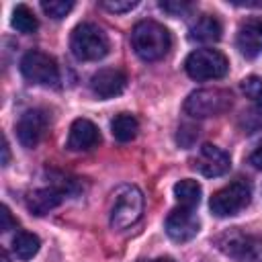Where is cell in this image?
I'll use <instances>...</instances> for the list:
<instances>
[{
	"label": "cell",
	"mask_w": 262,
	"mask_h": 262,
	"mask_svg": "<svg viewBox=\"0 0 262 262\" xmlns=\"http://www.w3.org/2000/svg\"><path fill=\"white\" fill-rule=\"evenodd\" d=\"M131 47L143 61H158L170 51L172 37L164 25L156 20H139L131 31Z\"/></svg>",
	"instance_id": "1"
},
{
	"label": "cell",
	"mask_w": 262,
	"mask_h": 262,
	"mask_svg": "<svg viewBox=\"0 0 262 262\" xmlns=\"http://www.w3.org/2000/svg\"><path fill=\"white\" fill-rule=\"evenodd\" d=\"M143 213V194L135 184H121L111 196L108 223L113 229L121 231L135 225Z\"/></svg>",
	"instance_id": "2"
},
{
	"label": "cell",
	"mask_w": 262,
	"mask_h": 262,
	"mask_svg": "<svg viewBox=\"0 0 262 262\" xmlns=\"http://www.w3.org/2000/svg\"><path fill=\"white\" fill-rule=\"evenodd\" d=\"M70 49L82 61H98V59H102L108 53L111 41H108V35L98 25H94V23H80L72 31Z\"/></svg>",
	"instance_id": "3"
},
{
	"label": "cell",
	"mask_w": 262,
	"mask_h": 262,
	"mask_svg": "<svg viewBox=\"0 0 262 262\" xmlns=\"http://www.w3.org/2000/svg\"><path fill=\"white\" fill-rule=\"evenodd\" d=\"M184 70L192 80L205 82V80H219L227 74L229 70V61L227 57L219 51V49H211V47H203V49H194L186 61H184Z\"/></svg>",
	"instance_id": "4"
},
{
	"label": "cell",
	"mask_w": 262,
	"mask_h": 262,
	"mask_svg": "<svg viewBox=\"0 0 262 262\" xmlns=\"http://www.w3.org/2000/svg\"><path fill=\"white\" fill-rule=\"evenodd\" d=\"M250 201H252V184L239 178L225 184L217 192H213L209 207L215 217H231V215H237L242 209H246Z\"/></svg>",
	"instance_id": "5"
},
{
	"label": "cell",
	"mask_w": 262,
	"mask_h": 262,
	"mask_svg": "<svg viewBox=\"0 0 262 262\" xmlns=\"http://www.w3.org/2000/svg\"><path fill=\"white\" fill-rule=\"evenodd\" d=\"M231 106V94L223 88H201L186 96L184 113L194 119L217 117Z\"/></svg>",
	"instance_id": "6"
},
{
	"label": "cell",
	"mask_w": 262,
	"mask_h": 262,
	"mask_svg": "<svg viewBox=\"0 0 262 262\" xmlns=\"http://www.w3.org/2000/svg\"><path fill=\"white\" fill-rule=\"evenodd\" d=\"M219 248L233 262H262V237L231 229L219 237Z\"/></svg>",
	"instance_id": "7"
},
{
	"label": "cell",
	"mask_w": 262,
	"mask_h": 262,
	"mask_svg": "<svg viewBox=\"0 0 262 262\" xmlns=\"http://www.w3.org/2000/svg\"><path fill=\"white\" fill-rule=\"evenodd\" d=\"M20 74L27 82L37 86H57L59 82V68L55 59L43 51H27L20 59Z\"/></svg>",
	"instance_id": "8"
},
{
	"label": "cell",
	"mask_w": 262,
	"mask_h": 262,
	"mask_svg": "<svg viewBox=\"0 0 262 262\" xmlns=\"http://www.w3.org/2000/svg\"><path fill=\"white\" fill-rule=\"evenodd\" d=\"M74 192V180H61V182H51L49 186L37 188L27 194V209L33 215H45L57 205L66 201Z\"/></svg>",
	"instance_id": "9"
},
{
	"label": "cell",
	"mask_w": 262,
	"mask_h": 262,
	"mask_svg": "<svg viewBox=\"0 0 262 262\" xmlns=\"http://www.w3.org/2000/svg\"><path fill=\"white\" fill-rule=\"evenodd\" d=\"M164 227H166V233H168L170 239H174L178 244H184V242H190L199 233L201 221L194 215V209L176 207L168 213Z\"/></svg>",
	"instance_id": "10"
},
{
	"label": "cell",
	"mask_w": 262,
	"mask_h": 262,
	"mask_svg": "<svg viewBox=\"0 0 262 262\" xmlns=\"http://www.w3.org/2000/svg\"><path fill=\"white\" fill-rule=\"evenodd\" d=\"M190 166L196 172H201L203 176L215 178V176H223L225 172H229L231 160H229V154L223 151L221 147H217L213 143H205V145L199 147V151L192 158Z\"/></svg>",
	"instance_id": "11"
},
{
	"label": "cell",
	"mask_w": 262,
	"mask_h": 262,
	"mask_svg": "<svg viewBox=\"0 0 262 262\" xmlns=\"http://www.w3.org/2000/svg\"><path fill=\"white\" fill-rule=\"evenodd\" d=\"M49 125V117L43 108H29L16 121V137L25 147H37Z\"/></svg>",
	"instance_id": "12"
},
{
	"label": "cell",
	"mask_w": 262,
	"mask_h": 262,
	"mask_svg": "<svg viewBox=\"0 0 262 262\" xmlns=\"http://www.w3.org/2000/svg\"><path fill=\"white\" fill-rule=\"evenodd\" d=\"M127 86V76L119 68H102L92 74L90 78V90L98 98H115L119 96Z\"/></svg>",
	"instance_id": "13"
},
{
	"label": "cell",
	"mask_w": 262,
	"mask_h": 262,
	"mask_svg": "<svg viewBox=\"0 0 262 262\" xmlns=\"http://www.w3.org/2000/svg\"><path fill=\"white\" fill-rule=\"evenodd\" d=\"M237 49L246 57H258L262 53V16H250L246 18L235 37Z\"/></svg>",
	"instance_id": "14"
},
{
	"label": "cell",
	"mask_w": 262,
	"mask_h": 262,
	"mask_svg": "<svg viewBox=\"0 0 262 262\" xmlns=\"http://www.w3.org/2000/svg\"><path fill=\"white\" fill-rule=\"evenodd\" d=\"M100 143L98 127L88 119H76L70 127L66 147L70 151H88Z\"/></svg>",
	"instance_id": "15"
},
{
	"label": "cell",
	"mask_w": 262,
	"mask_h": 262,
	"mask_svg": "<svg viewBox=\"0 0 262 262\" xmlns=\"http://www.w3.org/2000/svg\"><path fill=\"white\" fill-rule=\"evenodd\" d=\"M223 27L213 14H201L188 29V37L199 43H215L221 39Z\"/></svg>",
	"instance_id": "16"
},
{
	"label": "cell",
	"mask_w": 262,
	"mask_h": 262,
	"mask_svg": "<svg viewBox=\"0 0 262 262\" xmlns=\"http://www.w3.org/2000/svg\"><path fill=\"white\" fill-rule=\"evenodd\" d=\"M201 184L196 180H190V178H184V180H178L174 184V196L178 201L180 207H186V209H194L199 203H201Z\"/></svg>",
	"instance_id": "17"
},
{
	"label": "cell",
	"mask_w": 262,
	"mask_h": 262,
	"mask_svg": "<svg viewBox=\"0 0 262 262\" xmlns=\"http://www.w3.org/2000/svg\"><path fill=\"white\" fill-rule=\"evenodd\" d=\"M111 131H113V137L121 143H127L131 139H135L137 131H139V123L133 115L129 113H121L117 115L113 121H111Z\"/></svg>",
	"instance_id": "18"
},
{
	"label": "cell",
	"mask_w": 262,
	"mask_h": 262,
	"mask_svg": "<svg viewBox=\"0 0 262 262\" xmlns=\"http://www.w3.org/2000/svg\"><path fill=\"white\" fill-rule=\"evenodd\" d=\"M41 248V239L31 231H16L12 237V252L18 260H31Z\"/></svg>",
	"instance_id": "19"
},
{
	"label": "cell",
	"mask_w": 262,
	"mask_h": 262,
	"mask_svg": "<svg viewBox=\"0 0 262 262\" xmlns=\"http://www.w3.org/2000/svg\"><path fill=\"white\" fill-rule=\"evenodd\" d=\"M10 25L18 31V33H35L39 29V20L35 16V12L27 6V4H16L14 10H12V18H10Z\"/></svg>",
	"instance_id": "20"
},
{
	"label": "cell",
	"mask_w": 262,
	"mask_h": 262,
	"mask_svg": "<svg viewBox=\"0 0 262 262\" xmlns=\"http://www.w3.org/2000/svg\"><path fill=\"white\" fill-rule=\"evenodd\" d=\"M72 8H74V2L72 0H43L41 2V10L47 16L55 18V20L63 18Z\"/></svg>",
	"instance_id": "21"
},
{
	"label": "cell",
	"mask_w": 262,
	"mask_h": 262,
	"mask_svg": "<svg viewBox=\"0 0 262 262\" xmlns=\"http://www.w3.org/2000/svg\"><path fill=\"white\" fill-rule=\"evenodd\" d=\"M242 90L248 98L256 102V106L262 111V78L258 76H248L242 80Z\"/></svg>",
	"instance_id": "22"
},
{
	"label": "cell",
	"mask_w": 262,
	"mask_h": 262,
	"mask_svg": "<svg viewBox=\"0 0 262 262\" xmlns=\"http://www.w3.org/2000/svg\"><path fill=\"white\" fill-rule=\"evenodd\" d=\"M160 8L164 12H168L170 16H184V14H188L192 10V4L186 2V0H162Z\"/></svg>",
	"instance_id": "23"
},
{
	"label": "cell",
	"mask_w": 262,
	"mask_h": 262,
	"mask_svg": "<svg viewBox=\"0 0 262 262\" xmlns=\"http://www.w3.org/2000/svg\"><path fill=\"white\" fill-rule=\"evenodd\" d=\"M137 4V0H100V6L108 12H129Z\"/></svg>",
	"instance_id": "24"
},
{
	"label": "cell",
	"mask_w": 262,
	"mask_h": 262,
	"mask_svg": "<svg viewBox=\"0 0 262 262\" xmlns=\"http://www.w3.org/2000/svg\"><path fill=\"white\" fill-rule=\"evenodd\" d=\"M196 137H199V129L192 127V125H182L178 129V143L184 145V147H188Z\"/></svg>",
	"instance_id": "25"
},
{
	"label": "cell",
	"mask_w": 262,
	"mask_h": 262,
	"mask_svg": "<svg viewBox=\"0 0 262 262\" xmlns=\"http://www.w3.org/2000/svg\"><path fill=\"white\" fill-rule=\"evenodd\" d=\"M0 211H2V213H0V229L6 233V231H10V229H14V227L18 225V221L12 217V213H10V209H8L6 205H2Z\"/></svg>",
	"instance_id": "26"
},
{
	"label": "cell",
	"mask_w": 262,
	"mask_h": 262,
	"mask_svg": "<svg viewBox=\"0 0 262 262\" xmlns=\"http://www.w3.org/2000/svg\"><path fill=\"white\" fill-rule=\"evenodd\" d=\"M250 164H252L254 168L262 170V145H260V147H256V149L252 151V156H250Z\"/></svg>",
	"instance_id": "27"
},
{
	"label": "cell",
	"mask_w": 262,
	"mask_h": 262,
	"mask_svg": "<svg viewBox=\"0 0 262 262\" xmlns=\"http://www.w3.org/2000/svg\"><path fill=\"white\" fill-rule=\"evenodd\" d=\"M10 162V149H8V141L4 137V143H2V166H8Z\"/></svg>",
	"instance_id": "28"
},
{
	"label": "cell",
	"mask_w": 262,
	"mask_h": 262,
	"mask_svg": "<svg viewBox=\"0 0 262 262\" xmlns=\"http://www.w3.org/2000/svg\"><path fill=\"white\" fill-rule=\"evenodd\" d=\"M0 262H10V260H8V254H6L4 250L0 252Z\"/></svg>",
	"instance_id": "29"
},
{
	"label": "cell",
	"mask_w": 262,
	"mask_h": 262,
	"mask_svg": "<svg viewBox=\"0 0 262 262\" xmlns=\"http://www.w3.org/2000/svg\"><path fill=\"white\" fill-rule=\"evenodd\" d=\"M151 262H174L172 258H156V260H151Z\"/></svg>",
	"instance_id": "30"
}]
</instances>
